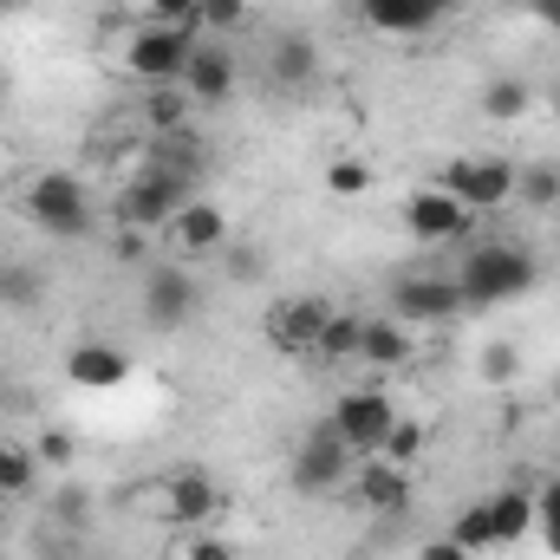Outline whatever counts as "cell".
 <instances>
[{
	"mask_svg": "<svg viewBox=\"0 0 560 560\" xmlns=\"http://www.w3.org/2000/svg\"><path fill=\"white\" fill-rule=\"evenodd\" d=\"M515 372H522V352H515L509 339L482 346V378H489V385H515Z\"/></svg>",
	"mask_w": 560,
	"mask_h": 560,
	"instance_id": "f546056e",
	"label": "cell"
},
{
	"mask_svg": "<svg viewBox=\"0 0 560 560\" xmlns=\"http://www.w3.org/2000/svg\"><path fill=\"white\" fill-rule=\"evenodd\" d=\"M39 482V456L20 443H0V495H26Z\"/></svg>",
	"mask_w": 560,
	"mask_h": 560,
	"instance_id": "603a6c76",
	"label": "cell"
},
{
	"mask_svg": "<svg viewBox=\"0 0 560 560\" xmlns=\"http://www.w3.org/2000/svg\"><path fill=\"white\" fill-rule=\"evenodd\" d=\"M423 436H430L423 423L398 418V423H392V436H385V450H378V456H385V463H398V469H411V463L423 456Z\"/></svg>",
	"mask_w": 560,
	"mask_h": 560,
	"instance_id": "d4e9b609",
	"label": "cell"
},
{
	"mask_svg": "<svg viewBox=\"0 0 560 560\" xmlns=\"http://www.w3.org/2000/svg\"><path fill=\"white\" fill-rule=\"evenodd\" d=\"M189 52H196V26H143L138 39H131V52H125V66H131V79H143L150 92L156 85H176L183 79V66H189Z\"/></svg>",
	"mask_w": 560,
	"mask_h": 560,
	"instance_id": "8992f818",
	"label": "cell"
},
{
	"mask_svg": "<svg viewBox=\"0 0 560 560\" xmlns=\"http://www.w3.org/2000/svg\"><path fill=\"white\" fill-rule=\"evenodd\" d=\"M183 560H235V548H229L222 535H209V528H189V541H183Z\"/></svg>",
	"mask_w": 560,
	"mask_h": 560,
	"instance_id": "1f68e13d",
	"label": "cell"
},
{
	"mask_svg": "<svg viewBox=\"0 0 560 560\" xmlns=\"http://www.w3.org/2000/svg\"><path fill=\"white\" fill-rule=\"evenodd\" d=\"M196 306H202V287L183 275V268H150L143 275V319L156 332H183L196 319Z\"/></svg>",
	"mask_w": 560,
	"mask_h": 560,
	"instance_id": "9c48e42d",
	"label": "cell"
},
{
	"mask_svg": "<svg viewBox=\"0 0 560 560\" xmlns=\"http://www.w3.org/2000/svg\"><path fill=\"white\" fill-rule=\"evenodd\" d=\"M489 528H495V548L528 541V535H535V495H522V489H495V495H489Z\"/></svg>",
	"mask_w": 560,
	"mask_h": 560,
	"instance_id": "ffe728a7",
	"label": "cell"
},
{
	"mask_svg": "<svg viewBox=\"0 0 560 560\" xmlns=\"http://www.w3.org/2000/svg\"><path fill=\"white\" fill-rule=\"evenodd\" d=\"M450 541H456V548H469V555H489V548H495V528H489V502L463 509V515L450 522Z\"/></svg>",
	"mask_w": 560,
	"mask_h": 560,
	"instance_id": "cb8c5ba5",
	"label": "cell"
},
{
	"mask_svg": "<svg viewBox=\"0 0 560 560\" xmlns=\"http://www.w3.org/2000/svg\"><path fill=\"white\" fill-rule=\"evenodd\" d=\"M131 509L143 515H156L163 528H202L215 509H222V489L202 476V469H176V476H156V482H143V495H131Z\"/></svg>",
	"mask_w": 560,
	"mask_h": 560,
	"instance_id": "3957f363",
	"label": "cell"
},
{
	"mask_svg": "<svg viewBox=\"0 0 560 560\" xmlns=\"http://www.w3.org/2000/svg\"><path fill=\"white\" fill-rule=\"evenodd\" d=\"M20 7H26V0H0V13H20Z\"/></svg>",
	"mask_w": 560,
	"mask_h": 560,
	"instance_id": "f35d334b",
	"label": "cell"
},
{
	"mask_svg": "<svg viewBox=\"0 0 560 560\" xmlns=\"http://www.w3.org/2000/svg\"><path fill=\"white\" fill-rule=\"evenodd\" d=\"M436 189H450L469 215L476 209H502L515 196V163L509 156H456L436 170Z\"/></svg>",
	"mask_w": 560,
	"mask_h": 560,
	"instance_id": "5b68a950",
	"label": "cell"
},
{
	"mask_svg": "<svg viewBox=\"0 0 560 560\" xmlns=\"http://www.w3.org/2000/svg\"><path fill=\"white\" fill-rule=\"evenodd\" d=\"M33 456H39V463H72V436H66V430H46V436L33 443Z\"/></svg>",
	"mask_w": 560,
	"mask_h": 560,
	"instance_id": "e575fe53",
	"label": "cell"
},
{
	"mask_svg": "<svg viewBox=\"0 0 560 560\" xmlns=\"http://www.w3.org/2000/svg\"><path fill=\"white\" fill-rule=\"evenodd\" d=\"M535 528H541L548 555L560 560V476H555V482H541V495H535Z\"/></svg>",
	"mask_w": 560,
	"mask_h": 560,
	"instance_id": "4316f807",
	"label": "cell"
},
{
	"mask_svg": "<svg viewBox=\"0 0 560 560\" xmlns=\"http://www.w3.org/2000/svg\"><path fill=\"white\" fill-rule=\"evenodd\" d=\"M326 423H332V436H339L352 456H378L385 436H392V423H398V405H392L385 392H346Z\"/></svg>",
	"mask_w": 560,
	"mask_h": 560,
	"instance_id": "52a82bcc",
	"label": "cell"
},
{
	"mask_svg": "<svg viewBox=\"0 0 560 560\" xmlns=\"http://www.w3.org/2000/svg\"><path fill=\"white\" fill-rule=\"evenodd\" d=\"M150 13H156L163 26H196V13H202V0H150Z\"/></svg>",
	"mask_w": 560,
	"mask_h": 560,
	"instance_id": "836d02e7",
	"label": "cell"
},
{
	"mask_svg": "<svg viewBox=\"0 0 560 560\" xmlns=\"http://www.w3.org/2000/svg\"><path fill=\"white\" fill-rule=\"evenodd\" d=\"M326 319H332V306H326V300L293 293V300L268 306V346H275V352H313V346H319V332H326Z\"/></svg>",
	"mask_w": 560,
	"mask_h": 560,
	"instance_id": "8fae6325",
	"label": "cell"
},
{
	"mask_svg": "<svg viewBox=\"0 0 560 560\" xmlns=\"http://www.w3.org/2000/svg\"><path fill=\"white\" fill-rule=\"evenodd\" d=\"M268 66H275V85H313L319 79V46L306 39V33H280L275 52H268Z\"/></svg>",
	"mask_w": 560,
	"mask_h": 560,
	"instance_id": "d6986e66",
	"label": "cell"
},
{
	"mask_svg": "<svg viewBox=\"0 0 560 560\" xmlns=\"http://www.w3.org/2000/svg\"><path fill=\"white\" fill-rule=\"evenodd\" d=\"M66 378L85 385V392H112V385L131 378V352L112 346V339H79V346L66 352Z\"/></svg>",
	"mask_w": 560,
	"mask_h": 560,
	"instance_id": "9a60e30c",
	"label": "cell"
},
{
	"mask_svg": "<svg viewBox=\"0 0 560 560\" xmlns=\"http://www.w3.org/2000/svg\"><path fill=\"white\" fill-rule=\"evenodd\" d=\"M170 248L176 255H215V248H229V209H215V202H202V196H189L176 215H170Z\"/></svg>",
	"mask_w": 560,
	"mask_h": 560,
	"instance_id": "4fadbf2b",
	"label": "cell"
},
{
	"mask_svg": "<svg viewBox=\"0 0 560 560\" xmlns=\"http://www.w3.org/2000/svg\"><path fill=\"white\" fill-rule=\"evenodd\" d=\"M522 7H528V13H535L548 33H560V0H522Z\"/></svg>",
	"mask_w": 560,
	"mask_h": 560,
	"instance_id": "8d00e7d4",
	"label": "cell"
},
{
	"mask_svg": "<svg viewBox=\"0 0 560 560\" xmlns=\"http://www.w3.org/2000/svg\"><path fill=\"white\" fill-rule=\"evenodd\" d=\"M39 275L33 268H0V306H39Z\"/></svg>",
	"mask_w": 560,
	"mask_h": 560,
	"instance_id": "f1b7e54d",
	"label": "cell"
},
{
	"mask_svg": "<svg viewBox=\"0 0 560 560\" xmlns=\"http://www.w3.org/2000/svg\"><path fill=\"white\" fill-rule=\"evenodd\" d=\"M359 359L378 365V372H398V365L411 359V332H405V319H365V332H359Z\"/></svg>",
	"mask_w": 560,
	"mask_h": 560,
	"instance_id": "ac0fdd59",
	"label": "cell"
},
{
	"mask_svg": "<svg viewBox=\"0 0 560 560\" xmlns=\"http://www.w3.org/2000/svg\"><path fill=\"white\" fill-rule=\"evenodd\" d=\"M346 469H352V450L332 436V423H313L300 436V450H293V489L300 495H326V489L346 482Z\"/></svg>",
	"mask_w": 560,
	"mask_h": 560,
	"instance_id": "ba28073f",
	"label": "cell"
},
{
	"mask_svg": "<svg viewBox=\"0 0 560 560\" xmlns=\"http://www.w3.org/2000/svg\"><path fill=\"white\" fill-rule=\"evenodd\" d=\"M515 196H528L535 209L560 202V170H515Z\"/></svg>",
	"mask_w": 560,
	"mask_h": 560,
	"instance_id": "83f0119b",
	"label": "cell"
},
{
	"mask_svg": "<svg viewBox=\"0 0 560 560\" xmlns=\"http://www.w3.org/2000/svg\"><path fill=\"white\" fill-rule=\"evenodd\" d=\"M392 313L405 326H436V319H456L463 313V287L456 275H411L392 287Z\"/></svg>",
	"mask_w": 560,
	"mask_h": 560,
	"instance_id": "30bf717a",
	"label": "cell"
},
{
	"mask_svg": "<svg viewBox=\"0 0 560 560\" xmlns=\"http://www.w3.org/2000/svg\"><path fill=\"white\" fill-rule=\"evenodd\" d=\"M0 98H7V72H0Z\"/></svg>",
	"mask_w": 560,
	"mask_h": 560,
	"instance_id": "ab89813d",
	"label": "cell"
},
{
	"mask_svg": "<svg viewBox=\"0 0 560 560\" xmlns=\"http://www.w3.org/2000/svg\"><path fill=\"white\" fill-rule=\"evenodd\" d=\"M326 189H332V196H365V189H372V163L332 156V163H326Z\"/></svg>",
	"mask_w": 560,
	"mask_h": 560,
	"instance_id": "484cf974",
	"label": "cell"
},
{
	"mask_svg": "<svg viewBox=\"0 0 560 560\" xmlns=\"http://www.w3.org/2000/svg\"><path fill=\"white\" fill-rule=\"evenodd\" d=\"M183 98H189L183 85H176V92H170V85H156V98H150V118H156V131H170V125H183Z\"/></svg>",
	"mask_w": 560,
	"mask_h": 560,
	"instance_id": "d6a6232c",
	"label": "cell"
},
{
	"mask_svg": "<svg viewBox=\"0 0 560 560\" xmlns=\"http://www.w3.org/2000/svg\"><path fill=\"white\" fill-rule=\"evenodd\" d=\"M405 229H411L418 242H456V235L469 229V209H463L450 189H418V196L405 202Z\"/></svg>",
	"mask_w": 560,
	"mask_h": 560,
	"instance_id": "2e32d148",
	"label": "cell"
},
{
	"mask_svg": "<svg viewBox=\"0 0 560 560\" xmlns=\"http://www.w3.org/2000/svg\"><path fill=\"white\" fill-rule=\"evenodd\" d=\"M189 202V176L176 163H150L118 189V229H170V215Z\"/></svg>",
	"mask_w": 560,
	"mask_h": 560,
	"instance_id": "277c9868",
	"label": "cell"
},
{
	"mask_svg": "<svg viewBox=\"0 0 560 560\" xmlns=\"http://www.w3.org/2000/svg\"><path fill=\"white\" fill-rule=\"evenodd\" d=\"M118 261H143V229H125L118 235Z\"/></svg>",
	"mask_w": 560,
	"mask_h": 560,
	"instance_id": "74e56055",
	"label": "cell"
},
{
	"mask_svg": "<svg viewBox=\"0 0 560 560\" xmlns=\"http://www.w3.org/2000/svg\"><path fill=\"white\" fill-rule=\"evenodd\" d=\"M359 502H365L372 515H405V509H411V476H405L398 463L372 456V463L359 469Z\"/></svg>",
	"mask_w": 560,
	"mask_h": 560,
	"instance_id": "e0dca14e",
	"label": "cell"
},
{
	"mask_svg": "<svg viewBox=\"0 0 560 560\" xmlns=\"http://www.w3.org/2000/svg\"><path fill=\"white\" fill-rule=\"evenodd\" d=\"M359 13H365L372 33L418 39V33H436V26L456 13V0H359Z\"/></svg>",
	"mask_w": 560,
	"mask_h": 560,
	"instance_id": "7c38bea8",
	"label": "cell"
},
{
	"mask_svg": "<svg viewBox=\"0 0 560 560\" xmlns=\"http://www.w3.org/2000/svg\"><path fill=\"white\" fill-rule=\"evenodd\" d=\"M535 280H541L535 255H528V248H515V242H489V248H476V255L456 268L463 306H509V300H522Z\"/></svg>",
	"mask_w": 560,
	"mask_h": 560,
	"instance_id": "6da1fadb",
	"label": "cell"
},
{
	"mask_svg": "<svg viewBox=\"0 0 560 560\" xmlns=\"http://www.w3.org/2000/svg\"><path fill=\"white\" fill-rule=\"evenodd\" d=\"M418 560H476V555H469V548H456L450 535H436V541H423V548H418Z\"/></svg>",
	"mask_w": 560,
	"mask_h": 560,
	"instance_id": "d590c367",
	"label": "cell"
},
{
	"mask_svg": "<svg viewBox=\"0 0 560 560\" xmlns=\"http://www.w3.org/2000/svg\"><path fill=\"white\" fill-rule=\"evenodd\" d=\"M359 332H365V319H359V313H332V319H326V332H319V346H313V359H332V365L359 359Z\"/></svg>",
	"mask_w": 560,
	"mask_h": 560,
	"instance_id": "44dd1931",
	"label": "cell"
},
{
	"mask_svg": "<svg viewBox=\"0 0 560 560\" xmlns=\"http://www.w3.org/2000/svg\"><path fill=\"white\" fill-rule=\"evenodd\" d=\"M482 112H489V125H515V118L528 112V85H522V79H489Z\"/></svg>",
	"mask_w": 560,
	"mask_h": 560,
	"instance_id": "7402d4cb",
	"label": "cell"
},
{
	"mask_svg": "<svg viewBox=\"0 0 560 560\" xmlns=\"http://www.w3.org/2000/svg\"><path fill=\"white\" fill-rule=\"evenodd\" d=\"M235 72H242V66H235V52H229V46L196 39V52H189V66H183V79H176V85H183L196 105H222V98L235 92Z\"/></svg>",
	"mask_w": 560,
	"mask_h": 560,
	"instance_id": "5bb4252c",
	"label": "cell"
},
{
	"mask_svg": "<svg viewBox=\"0 0 560 560\" xmlns=\"http://www.w3.org/2000/svg\"><path fill=\"white\" fill-rule=\"evenodd\" d=\"M196 26H209V33H235V26H248V0H202Z\"/></svg>",
	"mask_w": 560,
	"mask_h": 560,
	"instance_id": "4dcf8cb0",
	"label": "cell"
},
{
	"mask_svg": "<svg viewBox=\"0 0 560 560\" xmlns=\"http://www.w3.org/2000/svg\"><path fill=\"white\" fill-rule=\"evenodd\" d=\"M26 215H33L39 235H59V242L92 235V196H85V183L72 170H39L26 183Z\"/></svg>",
	"mask_w": 560,
	"mask_h": 560,
	"instance_id": "7a4b0ae2",
	"label": "cell"
}]
</instances>
